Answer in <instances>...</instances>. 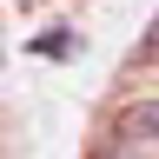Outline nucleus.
<instances>
[{
  "instance_id": "f257e3e1",
  "label": "nucleus",
  "mask_w": 159,
  "mask_h": 159,
  "mask_svg": "<svg viewBox=\"0 0 159 159\" xmlns=\"http://www.w3.org/2000/svg\"><path fill=\"white\" fill-rule=\"evenodd\" d=\"M119 146H126V152H152V159H159V99H139V106L119 119Z\"/></svg>"
}]
</instances>
